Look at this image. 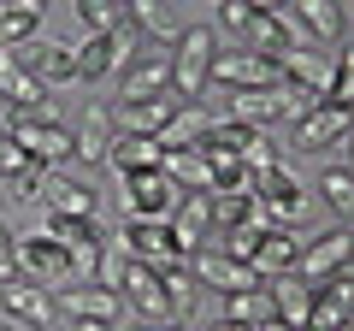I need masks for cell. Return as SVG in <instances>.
Masks as SVG:
<instances>
[{
	"label": "cell",
	"instance_id": "cell-24",
	"mask_svg": "<svg viewBox=\"0 0 354 331\" xmlns=\"http://www.w3.org/2000/svg\"><path fill=\"white\" fill-rule=\"evenodd\" d=\"M160 142L153 136H113V148H106V166H118V178H130V172H160Z\"/></svg>",
	"mask_w": 354,
	"mask_h": 331
},
{
	"label": "cell",
	"instance_id": "cell-40",
	"mask_svg": "<svg viewBox=\"0 0 354 331\" xmlns=\"http://www.w3.org/2000/svg\"><path fill=\"white\" fill-rule=\"evenodd\" d=\"M313 107H319V95H307V89H295V83H283V118H295V125H301Z\"/></svg>",
	"mask_w": 354,
	"mask_h": 331
},
{
	"label": "cell",
	"instance_id": "cell-31",
	"mask_svg": "<svg viewBox=\"0 0 354 331\" xmlns=\"http://www.w3.org/2000/svg\"><path fill=\"white\" fill-rule=\"evenodd\" d=\"M218 319L266 325V319H272V302H266V284H260V290H236V296H225V314H218Z\"/></svg>",
	"mask_w": 354,
	"mask_h": 331
},
{
	"label": "cell",
	"instance_id": "cell-27",
	"mask_svg": "<svg viewBox=\"0 0 354 331\" xmlns=\"http://www.w3.org/2000/svg\"><path fill=\"white\" fill-rule=\"evenodd\" d=\"M171 0H124V18L136 24V36L142 42H177V30H171V12H165Z\"/></svg>",
	"mask_w": 354,
	"mask_h": 331
},
{
	"label": "cell",
	"instance_id": "cell-17",
	"mask_svg": "<svg viewBox=\"0 0 354 331\" xmlns=\"http://www.w3.org/2000/svg\"><path fill=\"white\" fill-rule=\"evenodd\" d=\"M59 307L71 319H101V325H113L118 314H124V296L106 290V284H65L59 290Z\"/></svg>",
	"mask_w": 354,
	"mask_h": 331
},
{
	"label": "cell",
	"instance_id": "cell-32",
	"mask_svg": "<svg viewBox=\"0 0 354 331\" xmlns=\"http://www.w3.org/2000/svg\"><path fill=\"white\" fill-rule=\"evenodd\" d=\"M77 12H83L88 36H113V30L124 24V6H118V0H77Z\"/></svg>",
	"mask_w": 354,
	"mask_h": 331
},
{
	"label": "cell",
	"instance_id": "cell-23",
	"mask_svg": "<svg viewBox=\"0 0 354 331\" xmlns=\"http://www.w3.org/2000/svg\"><path fill=\"white\" fill-rule=\"evenodd\" d=\"M113 136H118L113 118H106L101 107H88L83 125L71 130V154H77V160H88V166H106V148H113Z\"/></svg>",
	"mask_w": 354,
	"mask_h": 331
},
{
	"label": "cell",
	"instance_id": "cell-39",
	"mask_svg": "<svg viewBox=\"0 0 354 331\" xmlns=\"http://www.w3.org/2000/svg\"><path fill=\"white\" fill-rule=\"evenodd\" d=\"M218 24H225L230 36H248V24H254V6H248V0H218Z\"/></svg>",
	"mask_w": 354,
	"mask_h": 331
},
{
	"label": "cell",
	"instance_id": "cell-12",
	"mask_svg": "<svg viewBox=\"0 0 354 331\" xmlns=\"http://www.w3.org/2000/svg\"><path fill=\"white\" fill-rule=\"evenodd\" d=\"M354 136V118H348V107H330V101H319L313 113L295 125V148L301 154H319V148H337V142H348Z\"/></svg>",
	"mask_w": 354,
	"mask_h": 331
},
{
	"label": "cell",
	"instance_id": "cell-54",
	"mask_svg": "<svg viewBox=\"0 0 354 331\" xmlns=\"http://www.w3.org/2000/svg\"><path fill=\"white\" fill-rule=\"evenodd\" d=\"M118 6H124V0H118Z\"/></svg>",
	"mask_w": 354,
	"mask_h": 331
},
{
	"label": "cell",
	"instance_id": "cell-26",
	"mask_svg": "<svg viewBox=\"0 0 354 331\" xmlns=\"http://www.w3.org/2000/svg\"><path fill=\"white\" fill-rule=\"evenodd\" d=\"M207 125H213V118H207V113H201L195 101H183V107L171 113V125L160 130V148H201Z\"/></svg>",
	"mask_w": 354,
	"mask_h": 331
},
{
	"label": "cell",
	"instance_id": "cell-49",
	"mask_svg": "<svg viewBox=\"0 0 354 331\" xmlns=\"http://www.w3.org/2000/svg\"><path fill=\"white\" fill-rule=\"evenodd\" d=\"M0 331H24V325H12V319H6V325H0Z\"/></svg>",
	"mask_w": 354,
	"mask_h": 331
},
{
	"label": "cell",
	"instance_id": "cell-33",
	"mask_svg": "<svg viewBox=\"0 0 354 331\" xmlns=\"http://www.w3.org/2000/svg\"><path fill=\"white\" fill-rule=\"evenodd\" d=\"M48 231L53 242H106V231H101V219H59V213H48Z\"/></svg>",
	"mask_w": 354,
	"mask_h": 331
},
{
	"label": "cell",
	"instance_id": "cell-19",
	"mask_svg": "<svg viewBox=\"0 0 354 331\" xmlns=\"http://www.w3.org/2000/svg\"><path fill=\"white\" fill-rule=\"evenodd\" d=\"M41 202H48V213H59V219H95V190H88L83 178H65V172H48Z\"/></svg>",
	"mask_w": 354,
	"mask_h": 331
},
{
	"label": "cell",
	"instance_id": "cell-42",
	"mask_svg": "<svg viewBox=\"0 0 354 331\" xmlns=\"http://www.w3.org/2000/svg\"><path fill=\"white\" fill-rule=\"evenodd\" d=\"M18 278V242L6 237V225H0V284H12Z\"/></svg>",
	"mask_w": 354,
	"mask_h": 331
},
{
	"label": "cell",
	"instance_id": "cell-8",
	"mask_svg": "<svg viewBox=\"0 0 354 331\" xmlns=\"http://www.w3.org/2000/svg\"><path fill=\"white\" fill-rule=\"evenodd\" d=\"M124 202H130V219H171L177 202H183V190H177L165 172H130Z\"/></svg>",
	"mask_w": 354,
	"mask_h": 331
},
{
	"label": "cell",
	"instance_id": "cell-52",
	"mask_svg": "<svg viewBox=\"0 0 354 331\" xmlns=\"http://www.w3.org/2000/svg\"><path fill=\"white\" fill-rule=\"evenodd\" d=\"M348 118H354V107H348Z\"/></svg>",
	"mask_w": 354,
	"mask_h": 331
},
{
	"label": "cell",
	"instance_id": "cell-10",
	"mask_svg": "<svg viewBox=\"0 0 354 331\" xmlns=\"http://www.w3.org/2000/svg\"><path fill=\"white\" fill-rule=\"evenodd\" d=\"M177 107H183V101H177L171 89L153 95V101H118L113 107V130H118V136H153V142H160V130L171 125Z\"/></svg>",
	"mask_w": 354,
	"mask_h": 331
},
{
	"label": "cell",
	"instance_id": "cell-28",
	"mask_svg": "<svg viewBox=\"0 0 354 331\" xmlns=\"http://www.w3.org/2000/svg\"><path fill=\"white\" fill-rule=\"evenodd\" d=\"M130 307H136V314H142V325H177V296L165 290V278L153 284V290L130 296Z\"/></svg>",
	"mask_w": 354,
	"mask_h": 331
},
{
	"label": "cell",
	"instance_id": "cell-6",
	"mask_svg": "<svg viewBox=\"0 0 354 331\" xmlns=\"http://www.w3.org/2000/svg\"><path fill=\"white\" fill-rule=\"evenodd\" d=\"M189 278L195 284H207V290H225V296H236V290H260V272L248 267V260H230L225 249H195L189 255Z\"/></svg>",
	"mask_w": 354,
	"mask_h": 331
},
{
	"label": "cell",
	"instance_id": "cell-41",
	"mask_svg": "<svg viewBox=\"0 0 354 331\" xmlns=\"http://www.w3.org/2000/svg\"><path fill=\"white\" fill-rule=\"evenodd\" d=\"M18 166H30V160H24V148L12 142V130H0V178H12Z\"/></svg>",
	"mask_w": 354,
	"mask_h": 331
},
{
	"label": "cell",
	"instance_id": "cell-29",
	"mask_svg": "<svg viewBox=\"0 0 354 331\" xmlns=\"http://www.w3.org/2000/svg\"><path fill=\"white\" fill-rule=\"evenodd\" d=\"M319 195H325V207L337 219H354V172L348 166H330L325 178H319Z\"/></svg>",
	"mask_w": 354,
	"mask_h": 331
},
{
	"label": "cell",
	"instance_id": "cell-45",
	"mask_svg": "<svg viewBox=\"0 0 354 331\" xmlns=\"http://www.w3.org/2000/svg\"><path fill=\"white\" fill-rule=\"evenodd\" d=\"M254 12H278V6H290V0H248Z\"/></svg>",
	"mask_w": 354,
	"mask_h": 331
},
{
	"label": "cell",
	"instance_id": "cell-3",
	"mask_svg": "<svg viewBox=\"0 0 354 331\" xmlns=\"http://www.w3.org/2000/svg\"><path fill=\"white\" fill-rule=\"evenodd\" d=\"M254 202H260L266 225H283V231H295V225H301V213H307V195H301V184H295V172L283 160L272 166V172L254 178Z\"/></svg>",
	"mask_w": 354,
	"mask_h": 331
},
{
	"label": "cell",
	"instance_id": "cell-51",
	"mask_svg": "<svg viewBox=\"0 0 354 331\" xmlns=\"http://www.w3.org/2000/svg\"><path fill=\"white\" fill-rule=\"evenodd\" d=\"M0 53H6V42H0Z\"/></svg>",
	"mask_w": 354,
	"mask_h": 331
},
{
	"label": "cell",
	"instance_id": "cell-9",
	"mask_svg": "<svg viewBox=\"0 0 354 331\" xmlns=\"http://www.w3.org/2000/svg\"><path fill=\"white\" fill-rule=\"evenodd\" d=\"M0 307H6V319L24 325V331H48L53 325V296H48V284H36V278L0 284Z\"/></svg>",
	"mask_w": 354,
	"mask_h": 331
},
{
	"label": "cell",
	"instance_id": "cell-43",
	"mask_svg": "<svg viewBox=\"0 0 354 331\" xmlns=\"http://www.w3.org/2000/svg\"><path fill=\"white\" fill-rule=\"evenodd\" d=\"M6 6H12V12H24V18H41V12H48V0H6Z\"/></svg>",
	"mask_w": 354,
	"mask_h": 331
},
{
	"label": "cell",
	"instance_id": "cell-2",
	"mask_svg": "<svg viewBox=\"0 0 354 331\" xmlns=\"http://www.w3.org/2000/svg\"><path fill=\"white\" fill-rule=\"evenodd\" d=\"M118 249H124L130 260H142V267H153V272L189 267V255H183L177 237H171V219H130L124 237H118Z\"/></svg>",
	"mask_w": 354,
	"mask_h": 331
},
{
	"label": "cell",
	"instance_id": "cell-47",
	"mask_svg": "<svg viewBox=\"0 0 354 331\" xmlns=\"http://www.w3.org/2000/svg\"><path fill=\"white\" fill-rule=\"evenodd\" d=\"M260 331H301V325H283V319H266Z\"/></svg>",
	"mask_w": 354,
	"mask_h": 331
},
{
	"label": "cell",
	"instance_id": "cell-53",
	"mask_svg": "<svg viewBox=\"0 0 354 331\" xmlns=\"http://www.w3.org/2000/svg\"><path fill=\"white\" fill-rule=\"evenodd\" d=\"M348 142H354V136H348ZM348 172H354V166H348Z\"/></svg>",
	"mask_w": 354,
	"mask_h": 331
},
{
	"label": "cell",
	"instance_id": "cell-15",
	"mask_svg": "<svg viewBox=\"0 0 354 331\" xmlns=\"http://www.w3.org/2000/svg\"><path fill=\"white\" fill-rule=\"evenodd\" d=\"M278 71H283V83H295V89H307V95H319V101H325V95H330V83H337V53L295 48L290 60L278 65Z\"/></svg>",
	"mask_w": 354,
	"mask_h": 331
},
{
	"label": "cell",
	"instance_id": "cell-18",
	"mask_svg": "<svg viewBox=\"0 0 354 331\" xmlns=\"http://www.w3.org/2000/svg\"><path fill=\"white\" fill-rule=\"evenodd\" d=\"M295 260H301V242H295V231L266 225L260 242H254V260H248V267L260 272V278H278V272H295Z\"/></svg>",
	"mask_w": 354,
	"mask_h": 331
},
{
	"label": "cell",
	"instance_id": "cell-16",
	"mask_svg": "<svg viewBox=\"0 0 354 331\" xmlns=\"http://www.w3.org/2000/svg\"><path fill=\"white\" fill-rule=\"evenodd\" d=\"M225 118L266 130L272 118H283V83H272V89H225Z\"/></svg>",
	"mask_w": 354,
	"mask_h": 331
},
{
	"label": "cell",
	"instance_id": "cell-48",
	"mask_svg": "<svg viewBox=\"0 0 354 331\" xmlns=\"http://www.w3.org/2000/svg\"><path fill=\"white\" fill-rule=\"evenodd\" d=\"M142 331H189V325H142Z\"/></svg>",
	"mask_w": 354,
	"mask_h": 331
},
{
	"label": "cell",
	"instance_id": "cell-30",
	"mask_svg": "<svg viewBox=\"0 0 354 331\" xmlns=\"http://www.w3.org/2000/svg\"><path fill=\"white\" fill-rule=\"evenodd\" d=\"M71 53H77V77H83V83L118 71V65H113V42H106V36H83V48H71Z\"/></svg>",
	"mask_w": 354,
	"mask_h": 331
},
{
	"label": "cell",
	"instance_id": "cell-13",
	"mask_svg": "<svg viewBox=\"0 0 354 331\" xmlns=\"http://www.w3.org/2000/svg\"><path fill=\"white\" fill-rule=\"evenodd\" d=\"M165 89H171V53H160V48L118 71V101H153Z\"/></svg>",
	"mask_w": 354,
	"mask_h": 331
},
{
	"label": "cell",
	"instance_id": "cell-38",
	"mask_svg": "<svg viewBox=\"0 0 354 331\" xmlns=\"http://www.w3.org/2000/svg\"><path fill=\"white\" fill-rule=\"evenodd\" d=\"M30 36H36V18L12 12V6H0V42H6V48H18V42H30Z\"/></svg>",
	"mask_w": 354,
	"mask_h": 331
},
{
	"label": "cell",
	"instance_id": "cell-1",
	"mask_svg": "<svg viewBox=\"0 0 354 331\" xmlns=\"http://www.w3.org/2000/svg\"><path fill=\"white\" fill-rule=\"evenodd\" d=\"M213 53H218V36L207 24L177 30V42H171V95L177 101H201L207 71H213Z\"/></svg>",
	"mask_w": 354,
	"mask_h": 331
},
{
	"label": "cell",
	"instance_id": "cell-36",
	"mask_svg": "<svg viewBox=\"0 0 354 331\" xmlns=\"http://www.w3.org/2000/svg\"><path fill=\"white\" fill-rule=\"evenodd\" d=\"M41 184H48L41 166H18L12 178H6V190H12V202H41Z\"/></svg>",
	"mask_w": 354,
	"mask_h": 331
},
{
	"label": "cell",
	"instance_id": "cell-4",
	"mask_svg": "<svg viewBox=\"0 0 354 331\" xmlns=\"http://www.w3.org/2000/svg\"><path fill=\"white\" fill-rule=\"evenodd\" d=\"M207 83H218V89H272V83H283V71L254 48H230V53H213Z\"/></svg>",
	"mask_w": 354,
	"mask_h": 331
},
{
	"label": "cell",
	"instance_id": "cell-22",
	"mask_svg": "<svg viewBox=\"0 0 354 331\" xmlns=\"http://www.w3.org/2000/svg\"><path fill=\"white\" fill-rule=\"evenodd\" d=\"M290 12L301 18V30H307L313 42H342V36H348L342 0H290Z\"/></svg>",
	"mask_w": 354,
	"mask_h": 331
},
{
	"label": "cell",
	"instance_id": "cell-34",
	"mask_svg": "<svg viewBox=\"0 0 354 331\" xmlns=\"http://www.w3.org/2000/svg\"><path fill=\"white\" fill-rule=\"evenodd\" d=\"M236 154H242V166H248V178H260V172H272V166H278V142L266 136V130H248Z\"/></svg>",
	"mask_w": 354,
	"mask_h": 331
},
{
	"label": "cell",
	"instance_id": "cell-14",
	"mask_svg": "<svg viewBox=\"0 0 354 331\" xmlns=\"http://www.w3.org/2000/svg\"><path fill=\"white\" fill-rule=\"evenodd\" d=\"M266 302H272V319L307 331V319H313V284L301 272H278V278H266Z\"/></svg>",
	"mask_w": 354,
	"mask_h": 331
},
{
	"label": "cell",
	"instance_id": "cell-21",
	"mask_svg": "<svg viewBox=\"0 0 354 331\" xmlns=\"http://www.w3.org/2000/svg\"><path fill=\"white\" fill-rule=\"evenodd\" d=\"M207 231H213V195H183V202H177V213H171L177 249H183V255H195Z\"/></svg>",
	"mask_w": 354,
	"mask_h": 331
},
{
	"label": "cell",
	"instance_id": "cell-44",
	"mask_svg": "<svg viewBox=\"0 0 354 331\" xmlns=\"http://www.w3.org/2000/svg\"><path fill=\"white\" fill-rule=\"evenodd\" d=\"M207 331H260V325H242V319H213Z\"/></svg>",
	"mask_w": 354,
	"mask_h": 331
},
{
	"label": "cell",
	"instance_id": "cell-20",
	"mask_svg": "<svg viewBox=\"0 0 354 331\" xmlns=\"http://www.w3.org/2000/svg\"><path fill=\"white\" fill-rule=\"evenodd\" d=\"M160 172L183 195H213V172H207V154L201 148H165L160 154Z\"/></svg>",
	"mask_w": 354,
	"mask_h": 331
},
{
	"label": "cell",
	"instance_id": "cell-35",
	"mask_svg": "<svg viewBox=\"0 0 354 331\" xmlns=\"http://www.w3.org/2000/svg\"><path fill=\"white\" fill-rule=\"evenodd\" d=\"M330 107H354V42H342V60H337V83L325 95Z\"/></svg>",
	"mask_w": 354,
	"mask_h": 331
},
{
	"label": "cell",
	"instance_id": "cell-5",
	"mask_svg": "<svg viewBox=\"0 0 354 331\" xmlns=\"http://www.w3.org/2000/svg\"><path fill=\"white\" fill-rule=\"evenodd\" d=\"M348 260H354V231H348V225H330V231H319L313 242H301L295 272H301L307 284H325L330 272H342Z\"/></svg>",
	"mask_w": 354,
	"mask_h": 331
},
{
	"label": "cell",
	"instance_id": "cell-25",
	"mask_svg": "<svg viewBox=\"0 0 354 331\" xmlns=\"http://www.w3.org/2000/svg\"><path fill=\"white\" fill-rule=\"evenodd\" d=\"M0 95L18 101V107H41L48 101V83L36 71H24V65H12V53H0Z\"/></svg>",
	"mask_w": 354,
	"mask_h": 331
},
{
	"label": "cell",
	"instance_id": "cell-11",
	"mask_svg": "<svg viewBox=\"0 0 354 331\" xmlns=\"http://www.w3.org/2000/svg\"><path fill=\"white\" fill-rule=\"evenodd\" d=\"M18 278H36V284H71V267H65V242H53L48 231H30L18 242Z\"/></svg>",
	"mask_w": 354,
	"mask_h": 331
},
{
	"label": "cell",
	"instance_id": "cell-7",
	"mask_svg": "<svg viewBox=\"0 0 354 331\" xmlns=\"http://www.w3.org/2000/svg\"><path fill=\"white\" fill-rule=\"evenodd\" d=\"M12 130V142L24 148L30 166H41V172H59L65 160H71V130L53 125V118H30V125H6Z\"/></svg>",
	"mask_w": 354,
	"mask_h": 331
},
{
	"label": "cell",
	"instance_id": "cell-46",
	"mask_svg": "<svg viewBox=\"0 0 354 331\" xmlns=\"http://www.w3.org/2000/svg\"><path fill=\"white\" fill-rule=\"evenodd\" d=\"M77 331H113V325H101V319H77Z\"/></svg>",
	"mask_w": 354,
	"mask_h": 331
},
{
	"label": "cell",
	"instance_id": "cell-50",
	"mask_svg": "<svg viewBox=\"0 0 354 331\" xmlns=\"http://www.w3.org/2000/svg\"><path fill=\"white\" fill-rule=\"evenodd\" d=\"M330 331H354V319H348V325H330Z\"/></svg>",
	"mask_w": 354,
	"mask_h": 331
},
{
	"label": "cell",
	"instance_id": "cell-37",
	"mask_svg": "<svg viewBox=\"0 0 354 331\" xmlns=\"http://www.w3.org/2000/svg\"><path fill=\"white\" fill-rule=\"evenodd\" d=\"M41 83H71V77H77V53L71 48H48V60H41Z\"/></svg>",
	"mask_w": 354,
	"mask_h": 331
}]
</instances>
